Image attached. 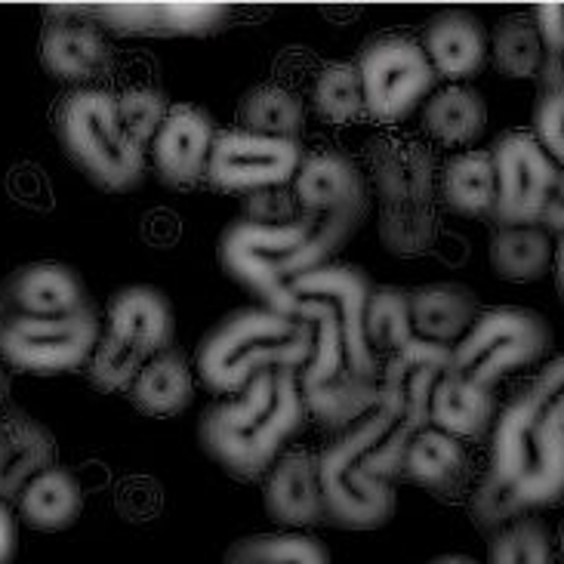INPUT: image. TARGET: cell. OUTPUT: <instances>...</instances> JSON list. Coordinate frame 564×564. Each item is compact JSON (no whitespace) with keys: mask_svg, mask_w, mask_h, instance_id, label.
Returning <instances> with one entry per match:
<instances>
[{"mask_svg":"<svg viewBox=\"0 0 564 564\" xmlns=\"http://www.w3.org/2000/svg\"><path fill=\"white\" fill-rule=\"evenodd\" d=\"M0 305L34 318H65L90 308L87 288L72 265L56 260L29 262L0 284Z\"/></svg>","mask_w":564,"mask_h":564,"instance_id":"17","label":"cell"},{"mask_svg":"<svg viewBox=\"0 0 564 564\" xmlns=\"http://www.w3.org/2000/svg\"><path fill=\"white\" fill-rule=\"evenodd\" d=\"M488 564H555L550 528L534 516L506 524L490 536Z\"/></svg>","mask_w":564,"mask_h":564,"instance_id":"39","label":"cell"},{"mask_svg":"<svg viewBox=\"0 0 564 564\" xmlns=\"http://www.w3.org/2000/svg\"><path fill=\"white\" fill-rule=\"evenodd\" d=\"M293 315L312 330V355L300 370L305 411L330 429H349L377 411L380 380H365L351 370L346 334L334 303L321 296H296Z\"/></svg>","mask_w":564,"mask_h":564,"instance_id":"5","label":"cell"},{"mask_svg":"<svg viewBox=\"0 0 564 564\" xmlns=\"http://www.w3.org/2000/svg\"><path fill=\"white\" fill-rule=\"evenodd\" d=\"M262 503L269 519L288 528H308L327 521L321 494V454L293 451L284 454L265 475Z\"/></svg>","mask_w":564,"mask_h":564,"instance_id":"21","label":"cell"},{"mask_svg":"<svg viewBox=\"0 0 564 564\" xmlns=\"http://www.w3.org/2000/svg\"><path fill=\"white\" fill-rule=\"evenodd\" d=\"M118 102V118H121L127 137L137 142L139 149L152 145L161 123L167 121L170 102L164 90H158L152 84H133L115 96Z\"/></svg>","mask_w":564,"mask_h":564,"instance_id":"40","label":"cell"},{"mask_svg":"<svg viewBox=\"0 0 564 564\" xmlns=\"http://www.w3.org/2000/svg\"><path fill=\"white\" fill-rule=\"evenodd\" d=\"M392 429L382 411H370L355 426L343 429L334 444L321 451L324 516L346 531H377L395 516L392 481L377 478L367 466L370 447Z\"/></svg>","mask_w":564,"mask_h":564,"instance_id":"7","label":"cell"},{"mask_svg":"<svg viewBox=\"0 0 564 564\" xmlns=\"http://www.w3.org/2000/svg\"><path fill=\"white\" fill-rule=\"evenodd\" d=\"M102 339L96 312L84 308L65 318H34L0 305V358L25 373H65L90 361Z\"/></svg>","mask_w":564,"mask_h":564,"instance_id":"9","label":"cell"},{"mask_svg":"<svg viewBox=\"0 0 564 564\" xmlns=\"http://www.w3.org/2000/svg\"><path fill=\"white\" fill-rule=\"evenodd\" d=\"M293 195L305 216L312 219H346L361 226L370 214V185L349 154L321 152L305 154L293 180Z\"/></svg>","mask_w":564,"mask_h":564,"instance_id":"14","label":"cell"},{"mask_svg":"<svg viewBox=\"0 0 564 564\" xmlns=\"http://www.w3.org/2000/svg\"><path fill=\"white\" fill-rule=\"evenodd\" d=\"M7 395H10V377H7V370L0 367V404L7 401Z\"/></svg>","mask_w":564,"mask_h":564,"instance_id":"49","label":"cell"},{"mask_svg":"<svg viewBox=\"0 0 564 564\" xmlns=\"http://www.w3.org/2000/svg\"><path fill=\"white\" fill-rule=\"evenodd\" d=\"M19 512L34 531H65L84 512V494L77 478L62 466L41 473L19 497Z\"/></svg>","mask_w":564,"mask_h":564,"instance_id":"30","label":"cell"},{"mask_svg":"<svg viewBox=\"0 0 564 564\" xmlns=\"http://www.w3.org/2000/svg\"><path fill=\"white\" fill-rule=\"evenodd\" d=\"M90 10L108 29L145 37L210 34L229 15V7L223 3H102Z\"/></svg>","mask_w":564,"mask_h":564,"instance_id":"22","label":"cell"},{"mask_svg":"<svg viewBox=\"0 0 564 564\" xmlns=\"http://www.w3.org/2000/svg\"><path fill=\"white\" fill-rule=\"evenodd\" d=\"M550 346L552 330L540 312L521 305H497L481 312L473 330L454 346L451 370L463 380L490 389L506 373L536 365Z\"/></svg>","mask_w":564,"mask_h":564,"instance_id":"8","label":"cell"},{"mask_svg":"<svg viewBox=\"0 0 564 564\" xmlns=\"http://www.w3.org/2000/svg\"><path fill=\"white\" fill-rule=\"evenodd\" d=\"M130 398L139 411L149 416H176L183 413L195 398V380L180 351H161L152 355L139 370Z\"/></svg>","mask_w":564,"mask_h":564,"instance_id":"29","label":"cell"},{"mask_svg":"<svg viewBox=\"0 0 564 564\" xmlns=\"http://www.w3.org/2000/svg\"><path fill=\"white\" fill-rule=\"evenodd\" d=\"M303 149L293 139H272L250 130L216 133L207 180L229 195H262L272 188H288L300 173Z\"/></svg>","mask_w":564,"mask_h":564,"instance_id":"12","label":"cell"},{"mask_svg":"<svg viewBox=\"0 0 564 564\" xmlns=\"http://www.w3.org/2000/svg\"><path fill=\"white\" fill-rule=\"evenodd\" d=\"M558 546H562V558H564V524H562V534H558Z\"/></svg>","mask_w":564,"mask_h":564,"instance_id":"50","label":"cell"},{"mask_svg":"<svg viewBox=\"0 0 564 564\" xmlns=\"http://www.w3.org/2000/svg\"><path fill=\"white\" fill-rule=\"evenodd\" d=\"M355 229L361 226L305 214L293 223H260L241 216L219 238V262L226 275L253 293L265 308L293 315V284L334 260Z\"/></svg>","mask_w":564,"mask_h":564,"instance_id":"2","label":"cell"},{"mask_svg":"<svg viewBox=\"0 0 564 564\" xmlns=\"http://www.w3.org/2000/svg\"><path fill=\"white\" fill-rule=\"evenodd\" d=\"M488 106L473 87H444L423 108V127L444 145H466L485 133Z\"/></svg>","mask_w":564,"mask_h":564,"instance_id":"31","label":"cell"},{"mask_svg":"<svg viewBox=\"0 0 564 564\" xmlns=\"http://www.w3.org/2000/svg\"><path fill=\"white\" fill-rule=\"evenodd\" d=\"M370 293H373V284L358 265L327 262L293 284V303H296V296H321V300L334 303L343 334H346V346H349L351 370L365 380H380V367L370 355L365 334Z\"/></svg>","mask_w":564,"mask_h":564,"instance_id":"15","label":"cell"},{"mask_svg":"<svg viewBox=\"0 0 564 564\" xmlns=\"http://www.w3.org/2000/svg\"><path fill=\"white\" fill-rule=\"evenodd\" d=\"M223 564H334L327 546L308 534H250L226 550Z\"/></svg>","mask_w":564,"mask_h":564,"instance_id":"35","label":"cell"},{"mask_svg":"<svg viewBox=\"0 0 564 564\" xmlns=\"http://www.w3.org/2000/svg\"><path fill=\"white\" fill-rule=\"evenodd\" d=\"M15 546H19V531H15V519L10 506L0 500V564H10L15 558Z\"/></svg>","mask_w":564,"mask_h":564,"instance_id":"44","label":"cell"},{"mask_svg":"<svg viewBox=\"0 0 564 564\" xmlns=\"http://www.w3.org/2000/svg\"><path fill=\"white\" fill-rule=\"evenodd\" d=\"M216 142L214 118L198 106H170L167 121L161 123L152 142V161L158 180L176 192L195 188L207 176L210 152Z\"/></svg>","mask_w":564,"mask_h":564,"instance_id":"16","label":"cell"},{"mask_svg":"<svg viewBox=\"0 0 564 564\" xmlns=\"http://www.w3.org/2000/svg\"><path fill=\"white\" fill-rule=\"evenodd\" d=\"M312 102L324 123H351L367 115L358 62H327L315 77Z\"/></svg>","mask_w":564,"mask_h":564,"instance_id":"36","label":"cell"},{"mask_svg":"<svg viewBox=\"0 0 564 564\" xmlns=\"http://www.w3.org/2000/svg\"><path fill=\"white\" fill-rule=\"evenodd\" d=\"M444 204L469 219H494L497 210V167L490 152H463L444 164Z\"/></svg>","mask_w":564,"mask_h":564,"instance_id":"28","label":"cell"},{"mask_svg":"<svg viewBox=\"0 0 564 564\" xmlns=\"http://www.w3.org/2000/svg\"><path fill=\"white\" fill-rule=\"evenodd\" d=\"M494 392L463 380L454 370L438 382L432 395V426L454 438H481L494 426Z\"/></svg>","mask_w":564,"mask_h":564,"instance_id":"27","label":"cell"},{"mask_svg":"<svg viewBox=\"0 0 564 564\" xmlns=\"http://www.w3.org/2000/svg\"><path fill=\"white\" fill-rule=\"evenodd\" d=\"M108 334L142 351L145 358L173 346L176 318L170 300L152 284H130L108 300Z\"/></svg>","mask_w":564,"mask_h":564,"instance_id":"23","label":"cell"},{"mask_svg":"<svg viewBox=\"0 0 564 564\" xmlns=\"http://www.w3.org/2000/svg\"><path fill=\"white\" fill-rule=\"evenodd\" d=\"M488 478L524 516L564 500V358L506 404L494 426Z\"/></svg>","mask_w":564,"mask_h":564,"instance_id":"1","label":"cell"},{"mask_svg":"<svg viewBox=\"0 0 564 564\" xmlns=\"http://www.w3.org/2000/svg\"><path fill=\"white\" fill-rule=\"evenodd\" d=\"M438 216L429 204H398L380 210V241L395 257H423L435 247Z\"/></svg>","mask_w":564,"mask_h":564,"instance_id":"38","label":"cell"},{"mask_svg":"<svg viewBox=\"0 0 564 564\" xmlns=\"http://www.w3.org/2000/svg\"><path fill=\"white\" fill-rule=\"evenodd\" d=\"M494 65L506 77H534L546 62V46L528 15H506L494 31Z\"/></svg>","mask_w":564,"mask_h":564,"instance_id":"37","label":"cell"},{"mask_svg":"<svg viewBox=\"0 0 564 564\" xmlns=\"http://www.w3.org/2000/svg\"><path fill=\"white\" fill-rule=\"evenodd\" d=\"M62 19H46L41 31V62L65 84H90L111 68V46L90 19H72L68 7H50Z\"/></svg>","mask_w":564,"mask_h":564,"instance_id":"18","label":"cell"},{"mask_svg":"<svg viewBox=\"0 0 564 564\" xmlns=\"http://www.w3.org/2000/svg\"><path fill=\"white\" fill-rule=\"evenodd\" d=\"M365 108L373 121L395 123L426 99L435 84V68L426 50L411 34L389 31L367 41L358 59Z\"/></svg>","mask_w":564,"mask_h":564,"instance_id":"10","label":"cell"},{"mask_svg":"<svg viewBox=\"0 0 564 564\" xmlns=\"http://www.w3.org/2000/svg\"><path fill=\"white\" fill-rule=\"evenodd\" d=\"M490 265L503 281H536L550 272L552 241L543 226H506L490 241Z\"/></svg>","mask_w":564,"mask_h":564,"instance_id":"32","label":"cell"},{"mask_svg":"<svg viewBox=\"0 0 564 564\" xmlns=\"http://www.w3.org/2000/svg\"><path fill=\"white\" fill-rule=\"evenodd\" d=\"M423 50L438 75L466 80L485 68L488 31L469 10H442L429 19Z\"/></svg>","mask_w":564,"mask_h":564,"instance_id":"24","label":"cell"},{"mask_svg":"<svg viewBox=\"0 0 564 564\" xmlns=\"http://www.w3.org/2000/svg\"><path fill=\"white\" fill-rule=\"evenodd\" d=\"M305 413L296 370H272L241 395L223 398L204 411L200 447L235 478L260 481L281 459L284 444L303 429Z\"/></svg>","mask_w":564,"mask_h":564,"instance_id":"3","label":"cell"},{"mask_svg":"<svg viewBox=\"0 0 564 564\" xmlns=\"http://www.w3.org/2000/svg\"><path fill=\"white\" fill-rule=\"evenodd\" d=\"M543 226H546V231L564 235V170L558 173V183H555V192H552L550 207L543 214Z\"/></svg>","mask_w":564,"mask_h":564,"instance_id":"46","label":"cell"},{"mask_svg":"<svg viewBox=\"0 0 564 564\" xmlns=\"http://www.w3.org/2000/svg\"><path fill=\"white\" fill-rule=\"evenodd\" d=\"M413 334L438 346H454L478 321V300L466 284L438 281L411 290Z\"/></svg>","mask_w":564,"mask_h":564,"instance_id":"26","label":"cell"},{"mask_svg":"<svg viewBox=\"0 0 564 564\" xmlns=\"http://www.w3.org/2000/svg\"><path fill=\"white\" fill-rule=\"evenodd\" d=\"M534 22L546 46V56H564V3L534 7Z\"/></svg>","mask_w":564,"mask_h":564,"instance_id":"43","label":"cell"},{"mask_svg":"<svg viewBox=\"0 0 564 564\" xmlns=\"http://www.w3.org/2000/svg\"><path fill=\"white\" fill-rule=\"evenodd\" d=\"M454 349L413 336L404 349L380 367L377 411L389 416L398 435L413 438L432 426V395L451 373Z\"/></svg>","mask_w":564,"mask_h":564,"instance_id":"11","label":"cell"},{"mask_svg":"<svg viewBox=\"0 0 564 564\" xmlns=\"http://www.w3.org/2000/svg\"><path fill=\"white\" fill-rule=\"evenodd\" d=\"M56 137L68 161L106 192H130L145 176V154L127 137L115 96L99 87H80L62 99Z\"/></svg>","mask_w":564,"mask_h":564,"instance_id":"6","label":"cell"},{"mask_svg":"<svg viewBox=\"0 0 564 564\" xmlns=\"http://www.w3.org/2000/svg\"><path fill=\"white\" fill-rule=\"evenodd\" d=\"M56 463V438L22 408L0 411V500H19L22 490Z\"/></svg>","mask_w":564,"mask_h":564,"instance_id":"20","label":"cell"},{"mask_svg":"<svg viewBox=\"0 0 564 564\" xmlns=\"http://www.w3.org/2000/svg\"><path fill=\"white\" fill-rule=\"evenodd\" d=\"M370 183L382 207L429 204L435 188V158L423 142L408 137H380L367 149Z\"/></svg>","mask_w":564,"mask_h":564,"instance_id":"19","label":"cell"},{"mask_svg":"<svg viewBox=\"0 0 564 564\" xmlns=\"http://www.w3.org/2000/svg\"><path fill=\"white\" fill-rule=\"evenodd\" d=\"M401 473L438 500H457L469 485V454L459 438L429 426L413 435Z\"/></svg>","mask_w":564,"mask_h":564,"instance_id":"25","label":"cell"},{"mask_svg":"<svg viewBox=\"0 0 564 564\" xmlns=\"http://www.w3.org/2000/svg\"><path fill=\"white\" fill-rule=\"evenodd\" d=\"M241 130L272 139H300L305 123V111L300 96L281 84H257L238 102Z\"/></svg>","mask_w":564,"mask_h":564,"instance_id":"33","label":"cell"},{"mask_svg":"<svg viewBox=\"0 0 564 564\" xmlns=\"http://www.w3.org/2000/svg\"><path fill=\"white\" fill-rule=\"evenodd\" d=\"M429 564H478L469 555H438V558H432Z\"/></svg>","mask_w":564,"mask_h":564,"instance_id":"48","label":"cell"},{"mask_svg":"<svg viewBox=\"0 0 564 564\" xmlns=\"http://www.w3.org/2000/svg\"><path fill=\"white\" fill-rule=\"evenodd\" d=\"M536 77H540V93H558V96H564V56H546Z\"/></svg>","mask_w":564,"mask_h":564,"instance_id":"45","label":"cell"},{"mask_svg":"<svg viewBox=\"0 0 564 564\" xmlns=\"http://www.w3.org/2000/svg\"><path fill=\"white\" fill-rule=\"evenodd\" d=\"M365 334L377 367H382L392 355L404 349L416 336L411 321V290L395 288V284L373 288L370 303H367Z\"/></svg>","mask_w":564,"mask_h":564,"instance_id":"34","label":"cell"},{"mask_svg":"<svg viewBox=\"0 0 564 564\" xmlns=\"http://www.w3.org/2000/svg\"><path fill=\"white\" fill-rule=\"evenodd\" d=\"M555 275H558V293H562L564 300V238L562 245H558V253H555Z\"/></svg>","mask_w":564,"mask_h":564,"instance_id":"47","label":"cell"},{"mask_svg":"<svg viewBox=\"0 0 564 564\" xmlns=\"http://www.w3.org/2000/svg\"><path fill=\"white\" fill-rule=\"evenodd\" d=\"M145 361L149 358L142 351L121 343L118 336L102 334L87 361V370H90V380L99 392H121V389H133Z\"/></svg>","mask_w":564,"mask_h":564,"instance_id":"41","label":"cell"},{"mask_svg":"<svg viewBox=\"0 0 564 564\" xmlns=\"http://www.w3.org/2000/svg\"><path fill=\"white\" fill-rule=\"evenodd\" d=\"M497 167V210L494 219L506 226H536L550 207L558 170L531 130H509L494 145Z\"/></svg>","mask_w":564,"mask_h":564,"instance_id":"13","label":"cell"},{"mask_svg":"<svg viewBox=\"0 0 564 564\" xmlns=\"http://www.w3.org/2000/svg\"><path fill=\"white\" fill-rule=\"evenodd\" d=\"M534 137L552 161L564 164V96L540 93L534 106Z\"/></svg>","mask_w":564,"mask_h":564,"instance_id":"42","label":"cell"},{"mask_svg":"<svg viewBox=\"0 0 564 564\" xmlns=\"http://www.w3.org/2000/svg\"><path fill=\"white\" fill-rule=\"evenodd\" d=\"M312 355V330L300 315L272 308H238L204 334L195 355L200 382L216 395L235 398L272 370H303Z\"/></svg>","mask_w":564,"mask_h":564,"instance_id":"4","label":"cell"}]
</instances>
